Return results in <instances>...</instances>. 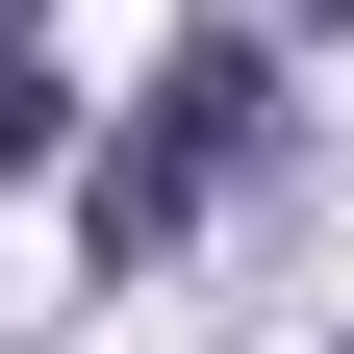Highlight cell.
I'll return each mask as SVG.
<instances>
[{"instance_id": "obj_4", "label": "cell", "mask_w": 354, "mask_h": 354, "mask_svg": "<svg viewBox=\"0 0 354 354\" xmlns=\"http://www.w3.org/2000/svg\"><path fill=\"white\" fill-rule=\"evenodd\" d=\"M329 26H354V0H329Z\"/></svg>"}, {"instance_id": "obj_2", "label": "cell", "mask_w": 354, "mask_h": 354, "mask_svg": "<svg viewBox=\"0 0 354 354\" xmlns=\"http://www.w3.org/2000/svg\"><path fill=\"white\" fill-rule=\"evenodd\" d=\"M0 177H51V51H0Z\"/></svg>"}, {"instance_id": "obj_3", "label": "cell", "mask_w": 354, "mask_h": 354, "mask_svg": "<svg viewBox=\"0 0 354 354\" xmlns=\"http://www.w3.org/2000/svg\"><path fill=\"white\" fill-rule=\"evenodd\" d=\"M0 51H26V0H0Z\"/></svg>"}, {"instance_id": "obj_1", "label": "cell", "mask_w": 354, "mask_h": 354, "mask_svg": "<svg viewBox=\"0 0 354 354\" xmlns=\"http://www.w3.org/2000/svg\"><path fill=\"white\" fill-rule=\"evenodd\" d=\"M253 152H279V76H253V26H203V51H177L152 102L102 127V177H76V228H102V253H177V228H203V203H228Z\"/></svg>"}]
</instances>
